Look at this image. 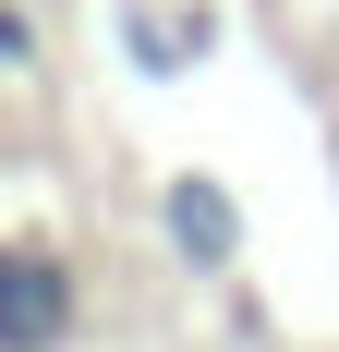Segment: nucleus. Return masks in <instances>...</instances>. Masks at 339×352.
I'll return each instance as SVG.
<instances>
[{
	"instance_id": "nucleus-3",
	"label": "nucleus",
	"mask_w": 339,
	"mask_h": 352,
	"mask_svg": "<svg viewBox=\"0 0 339 352\" xmlns=\"http://www.w3.org/2000/svg\"><path fill=\"white\" fill-rule=\"evenodd\" d=\"M121 49H134L145 73H194L206 49H218V12H206V0H182V12H158V0H134V12H121Z\"/></svg>"
},
{
	"instance_id": "nucleus-2",
	"label": "nucleus",
	"mask_w": 339,
	"mask_h": 352,
	"mask_svg": "<svg viewBox=\"0 0 339 352\" xmlns=\"http://www.w3.org/2000/svg\"><path fill=\"white\" fill-rule=\"evenodd\" d=\"M158 219H170V243H182V267H242V207H231V182H206V170H170L158 182Z\"/></svg>"
},
{
	"instance_id": "nucleus-1",
	"label": "nucleus",
	"mask_w": 339,
	"mask_h": 352,
	"mask_svg": "<svg viewBox=\"0 0 339 352\" xmlns=\"http://www.w3.org/2000/svg\"><path fill=\"white\" fill-rule=\"evenodd\" d=\"M73 340V267L49 243L0 255V352H61Z\"/></svg>"
},
{
	"instance_id": "nucleus-4",
	"label": "nucleus",
	"mask_w": 339,
	"mask_h": 352,
	"mask_svg": "<svg viewBox=\"0 0 339 352\" xmlns=\"http://www.w3.org/2000/svg\"><path fill=\"white\" fill-rule=\"evenodd\" d=\"M0 61L36 73V0H12V12H0Z\"/></svg>"
}]
</instances>
